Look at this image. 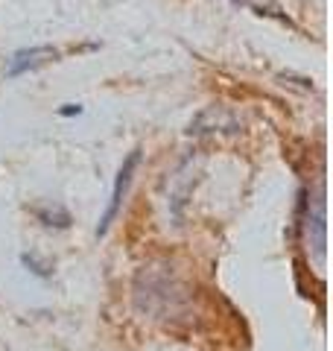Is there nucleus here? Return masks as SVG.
I'll use <instances>...</instances> for the list:
<instances>
[{
    "label": "nucleus",
    "mask_w": 333,
    "mask_h": 351,
    "mask_svg": "<svg viewBox=\"0 0 333 351\" xmlns=\"http://www.w3.org/2000/svg\"><path fill=\"white\" fill-rule=\"evenodd\" d=\"M79 112H82L79 106H68V108H62V114H64V117H71V114H79Z\"/></svg>",
    "instance_id": "nucleus-4"
},
{
    "label": "nucleus",
    "mask_w": 333,
    "mask_h": 351,
    "mask_svg": "<svg viewBox=\"0 0 333 351\" xmlns=\"http://www.w3.org/2000/svg\"><path fill=\"white\" fill-rule=\"evenodd\" d=\"M138 164H140V149L129 152V158L123 161V167H120L117 179H114V191H111L108 208H106V214H103V219H99V226H97V237H103V234L108 232V228H111V223H114V219H117L120 208H123V196H126V191H129V184H132V176H135Z\"/></svg>",
    "instance_id": "nucleus-1"
},
{
    "label": "nucleus",
    "mask_w": 333,
    "mask_h": 351,
    "mask_svg": "<svg viewBox=\"0 0 333 351\" xmlns=\"http://www.w3.org/2000/svg\"><path fill=\"white\" fill-rule=\"evenodd\" d=\"M56 56H59V50L50 47V44H38V47L18 50L6 62V80H15V76H24L27 71H36V68H41V64L53 62Z\"/></svg>",
    "instance_id": "nucleus-2"
},
{
    "label": "nucleus",
    "mask_w": 333,
    "mask_h": 351,
    "mask_svg": "<svg viewBox=\"0 0 333 351\" xmlns=\"http://www.w3.org/2000/svg\"><path fill=\"white\" fill-rule=\"evenodd\" d=\"M21 261H24V263H27V267H29L32 272H36V276H41V278H47V276H50V269H47V267H41V263H38L36 258H32V255H24V258H21Z\"/></svg>",
    "instance_id": "nucleus-3"
}]
</instances>
